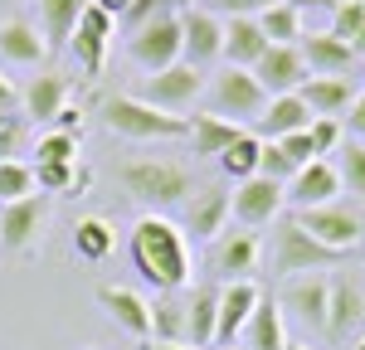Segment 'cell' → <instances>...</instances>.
Listing matches in <instances>:
<instances>
[{
  "label": "cell",
  "instance_id": "6da1fadb",
  "mask_svg": "<svg viewBox=\"0 0 365 350\" xmlns=\"http://www.w3.org/2000/svg\"><path fill=\"white\" fill-rule=\"evenodd\" d=\"M127 253H132V267L156 287V297L190 287V248H185V233L175 219L141 214L132 238H127Z\"/></svg>",
  "mask_w": 365,
  "mask_h": 350
},
{
  "label": "cell",
  "instance_id": "7a4b0ae2",
  "mask_svg": "<svg viewBox=\"0 0 365 350\" xmlns=\"http://www.w3.org/2000/svg\"><path fill=\"white\" fill-rule=\"evenodd\" d=\"M122 185L127 195L146 209H170V204H185L195 195V175L180 161H161V156H141L122 166Z\"/></svg>",
  "mask_w": 365,
  "mask_h": 350
},
{
  "label": "cell",
  "instance_id": "3957f363",
  "mask_svg": "<svg viewBox=\"0 0 365 350\" xmlns=\"http://www.w3.org/2000/svg\"><path fill=\"white\" fill-rule=\"evenodd\" d=\"M103 122L117 137H132V142H175V137H190V117H170L146 107L141 97H103Z\"/></svg>",
  "mask_w": 365,
  "mask_h": 350
},
{
  "label": "cell",
  "instance_id": "277c9868",
  "mask_svg": "<svg viewBox=\"0 0 365 350\" xmlns=\"http://www.w3.org/2000/svg\"><path fill=\"white\" fill-rule=\"evenodd\" d=\"M351 253H336L327 243H317L297 219H282L278 214V233H273V277H307L322 267H336Z\"/></svg>",
  "mask_w": 365,
  "mask_h": 350
},
{
  "label": "cell",
  "instance_id": "5b68a950",
  "mask_svg": "<svg viewBox=\"0 0 365 350\" xmlns=\"http://www.w3.org/2000/svg\"><path fill=\"white\" fill-rule=\"evenodd\" d=\"M210 83V112L215 117H234V122H258L263 117V107H268V92L258 88V78H253V68H234V63H225L215 78H205Z\"/></svg>",
  "mask_w": 365,
  "mask_h": 350
},
{
  "label": "cell",
  "instance_id": "8992f818",
  "mask_svg": "<svg viewBox=\"0 0 365 350\" xmlns=\"http://www.w3.org/2000/svg\"><path fill=\"white\" fill-rule=\"evenodd\" d=\"M200 92H205V68H195V63L180 58V63H170V68H161V73H146L137 97L146 102V107H156V112L180 117Z\"/></svg>",
  "mask_w": 365,
  "mask_h": 350
},
{
  "label": "cell",
  "instance_id": "52a82bcc",
  "mask_svg": "<svg viewBox=\"0 0 365 350\" xmlns=\"http://www.w3.org/2000/svg\"><path fill=\"white\" fill-rule=\"evenodd\" d=\"M127 54L146 73H161L170 63H180V15H156L146 25L127 29Z\"/></svg>",
  "mask_w": 365,
  "mask_h": 350
},
{
  "label": "cell",
  "instance_id": "ba28073f",
  "mask_svg": "<svg viewBox=\"0 0 365 350\" xmlns=\"http://www.w3.org/2000/svg\"><path fill=\"white\" fill-rule=\"evenodd\" d=\"M292 219H297L317 243H327V248H336V253H351L365 238V214L356 204H322V209H302V214H292Z\"/></svg>",
  "mask_w": 365,
  "mask_h": 350
},
{
  "label": "cell",
  "instance_id": "9c48e42d",
  "mask_svg": "<svg viewBox=\"0 0 365 350\" xmlns=\"http://www.w3.org/2000/svg\"><path fill=\"white\" fill-rule=\"evenodd\" d=\"M49 219V195H25L15 204H0V248L5 253H34Z\"/></svg>",
  "mask_w": 365,
  "mask_h": 350
},
{
  "label": "cell",
  "instance_id": "30bf717a",
  "mask_svg": "<svg viewBox=\"0 0 365 350\" xmlns=\"http://www.w3.org/2000/svg\"><path fill=\"white\" fill-rule=\"evenodd\" d=\"M258 253H263V243H258L253 229H225L215 238V248H210V277H215V287L249 282V272L258 267Z\"/></svg>",
  "mask_w": 365,
  "mask_h": 350
},
{
  "label": "cell",
  "instance_id": "8fae6325",
  "mask_svg": "<svg viewBox=\"0 0 365 350\" xmlns=\"http://www.w3.org/2000/svg\"><path fill=\"white\" fill-rule=\"evenodd\" d=\"M229 219H234V209H229V190L225 185H205L195 190L190 200H185V219H180V233L185 238H220L229 229Z\"/></svg>",
  "mask_w": 365,
  "mask_h": 350
},
{
  "label": "cell",
  "instance_id": "7c38bea8",
  "mask_svg": "<svg viewBox=\"0 0 365 350\" xmlns=\"http://www.w3.org/2000/svg\"><path fill=\"white\" fill-rule=\"evenodd\" d=\"M180 58L195 68L225 58V20L210 10H185L180 15Z\"/></svg>",
  "mask_w": 365,
  "mask_h": 350
},
{
  "label": "cell",
  "instance_id": "4fadbf2b",
  "mask_svg": "<svg viewBox=\"0 0 365 350\" xmlns=\"http://www.w3.org/2000/svg\"><path fill=\"white\" fill-rule=\"evenodd\" d=\"M282 185L273 180H263V175H253L244 185H234V195H229V209H234V219L244 224V229H263V224H273L282 214Z\"/></svg>",
  "mask_w": 365,
  "mask_h": 350
},
{
  "label": "cell",
  "instance_id": "5bb4252c",
  "mask_svg": "<svg viewBox=\"0 0 365 350\" xmlns=\"http://www.w3.org/2000/svg\"><path fill=\"white\" fill-rule=\"evenodd\" d=\"M253 78L268 97H287L307 83V63H302V49H287V44H268V54L253 63Z\"/></svg>",
  "mask_w": 365,
  "mask_h": 350
},
{
  "label": "cell",
  "instance_id": "9a60e30c",
  "mask_svg": "<svg viewBox=\"0 0 365 350\" xmlns=\"http://www.w3.org/2000/svg\"><path fill=\"white\" fill-rule=\"evenodd\" d=\"M336 195H341V175H336L331 161H307L302 171L282 185V200L292 204L297 214L302 209H322V204H331Z\"/></svg>",
  "mask_w": 365,
  "mask_h": 350
},
{
  "label": "cell",
  "instance_id": "2e32d148",
  "mask_svg": "<svg viewBox=\"0 0 365 350\" xmlns=\"http://www.w3.org/2000/svg\"><path fill=\"white\" fill-rule=\"evenodd\" d=\"M302 63H307L312 78H346L351 68H356V49L346 44V39H336L331 29H312V34H302Z\"/></svg>",
  "mask_w": 365,
  "mask_h": 350
},
{
  "label": "cell",
  "instance_id": "e0dca14e",
  "mask_svg": "<svg viewBox=\"0 0 365 350\" xmlns=\"http://www.w3.org/2000/svg\"><path fill=\"white\" fill-rule=\"evenodd\" d=\"M258 302H263V292L258 282H225L220 287V321H215V346H234V336H244V326L249 317L258 312Z\"/></svg>",
  "mask_w": 365,
  "mask_h": 350
},
{
  "label": "cell",
  "instance_id": "ac0fdd59",
  "mask_svg": "<svg viewBox=\"0 0 365 350\" xmlns=\"http://www.w3.org/2000/svg\"><path fill=\"white\" fill-rule=\"evenodd\" d=\"M215 321H220V287L215 282L185 287V346L215 350Z\"/></svg>",
  "mask_w": 365,
  "mask_h": 350
},
{
  "label": "cell",
  "instance_id": "d6986e66",
  "mask_svg": "<svg viewBox=\"0 0 365 350\" xmlns=\"http://www.w3.org/2000/svg\"><path fill=\"white\" fill-rule=\"evenodd\" d=\"M98 307H103L122 331H132V336H141V341H151V302H146L141 292L117 287V282H103V287H98Z\"/></svg>",
  "mask_w": 365,
  "mask_h": 350
},
{
  "label": "cell",
  "instance_id": "ffe728a7",
  "mask_svg": "<svg viewBox=\"0 0 365 350\" xmlns=\"http://www.w3.org/2000/svg\"><path fill=\"white\" fill-rule=\"evenodd\" d=\"M327 302H331V277L307 272V277H292V282H287L278 307L292 312V317H302L307 326H317V331H327Z\"/></svg>",
  "mask_w": 365,
  "mask_h": 350
},
{
  "label": "cell",
  "instance_id": "44dd1931",
  "mask_svg": "<svg viewBox=\"0 0 365 350\" xmlns=\"http://www.w3.org/2000/svg\"><path fill=\"white\" fill-rule=\"evenodd\" d=\"M307 127H312V107L297 92H287V97H268L263 117L253 122V137H258V142H282V137L307 132Z\"/></svg>",
  "mask_w": 365,
  "mask_h": 350
},
{
  "label": "cell",
  "instance_id": "7402d4cb",
  "mask_svg": "<svg viewBox=\"0 0 365 350\" xmlns=\"http://www.w3.org/2000/svg\"><path fill=\"white\" fill-rule=\"evenodd\" d=\"M263 54H268V39H263V29H258L253 15H234V20H225V63H234V68H253Z\"/></svg>",
  "mask_w": 365,
  "mask_h": 350
},
{
  "label": "cell",
  "instance_id": "603a6c76",
  "mask_svg": "<svg viewBox=\"0 0 365 350\" xmlns=\"http://www.w3.org/2000/svg\"><path fill=\"white\" fill-rule=\"evenodd\" d=\"M365 317V297L351 277H331V302H327V336L331 341H346L351 326H361Z\"/></svg>",
  "mask_w": 365,
  "mask_h": 350
},
{
  "label": "cell",
  "instance_id": "cb8c5ba5",
  "mask_svg": "<svg viewBox=\"0 0 365 350\" xmlns=\"http://www.w3.org/2000/svg\"><path fill=\"white\" fill-rule=\"evenodd\" d=\"M44 54H49V44H44V34L29 20H5L0 25V58L20 63V68H34Z\"/></svg>",
  "mask_w": 365,
  "mask_h": 350
},
{
  "label": "cell",
  "instance_id": "d4e9b609",
  "mask_svg": "<svg viewBox=\"0 0 365 350\" xmlns=\"http://www.w3.org/2000/svg\"><path fill=\"white\" fill-rule=\"evenodd\" d=\"M239 137H244L239 122H225V117H215V112L190 117V146H195V156H215V161H220Z\"/></svg>",
  "mask_w": 365,
  "mask_h": 350
},
{
  "label": "cell",
  "instance_id": "484cf974",
  "mask_svg": "<svg viewBox=\"0 0 365 350\" xmlns=\"http://www.w3.org/2000/svg\"><path fill=\"white\" fill-rule=\"evenodd\" d=\"M39 5V25H44V44L49 49H68L78 15L88 10V0H34Z\"/></svg>",
  "mask_w": 365,
  "mask_h": 350
},
{
  "label": "cell",
  "instance_id": "4316f807",
  "mask_svg": "<svg viewBox=\"0 0 365 350\" xmlns=\"http://www.w3.org/2000/svg\"><path fill=\"white\" fill-rule=\"evenodd\" d=\"M297 97L312 107V117H336L356 102V88H351V78H307L297 88Z\"/></svg>",
  "mask_w": 365,
  "mask_h": 350
},
{
  "label": "cell",
  "instance_id": "83f0119b",
  "mask_svg": "<svg viewBox=\"0 0 365 350\" xmlns=\"http://www.w3.org/2000/svg\"><path fill=\"white\" fill-rule=\"evenodd\" d=\"M63 97H68V78H63V73H39V78H29V88L20 92L25 117H34V122H54L58 107H63Z\"/></svg>",
  "mask_w": 365,
  "mask_h": 350
},
{
  "label": "cell",
  "instance_id": "f1b7e54d",
  "mask_svg": "<svg viewBox=\"0 0 365 350\" xmlns=\"http://www.w3.org/2000/svg\"><path fill=\"white\" fill-rule=\"evenodd\" d=\"M244 346L249 350H287V326H282V307L273 297L258 302V312L244 326Z\"/></svg>",
  "mask_w": 365,
  "mask_h": 350
},
{
  "label": "cell",
  "instance_id": "f546056e",
  "mask_svg": "<svg viewBox=\"0 0 365 350\" xmlns=\"http://www.w3.org/2000/svg\"><path fill=\"white\" fill-rule=\"evenodd\" d=\"M113 248H117V229L103 219V214H88V219H78V224H73V253H78V258L103 262Z\"/></svg>",
  "mask_w": 365,
  "mask_h": 350
},
{
  "label": "cell",
  "instance_id": "4dcf8cb0",
  "mask_svg": "<svg viewBox=\"0 0 365 350\" xmlns=\"http://www.w3.org/2000/svg\"><path fill=\"white\" fill-rule=\"evenodd\" d=\"M253 20H258V29H263V39H268V44H287V49H297V44H302V34H307V29H302V10H292L287 0L268 5V10H263V15H253Z\"/></svg>",
  "mask_w": 365,
  "mask_h": 350
},
{
  "label": "cell",
  "instance_id": "1f68e13d",
  "mask_svg": "<svg viewBox=\"0 0 365 350\" xmlns=\"http://www.w3.org/2000/svg\"><path fill=\"white\" fill-rule=\"evenodd\" d=\"M151 336L185 346V292H161L151 302Z\"/></svg>",
  "mask_w": 365,
  "mask_h": 350
},
{
  "label": "cell",
  "instance_id": "d6a6232c",
  "mask_svg": "<svg viewBox=\"0 0 365 350\" xmlns=\"http://www.w3.org/2000/svg\"><path fill=\"white\" fill-rule=\"evenodd\" d=\"M258 156H263V142H258L253 132H244V137H239V142L220 156V171H225L234 185H244V180H253V175H258Z\"/></svg>",
  "mask_w": 365,
  "mask_h": 350
},
{
  "label": "cell",
  "instance_id": "836d02e7",
  "mask_svg": "<svg viewBox=\"0 0 365 350\" xmlns=\"http://www.w3.org/2000/svg\"><path fill=\"white\" fill-rule=\"evenodd\" d=\"M34 185H39V195H78V190H88V171H78V161L73 166H34Z\"/></svg>",
  "mask_w": 365,
  "mask_h": 350
},
{
  "label": "cell",
  "instance_id": "e575fe53",
  "mask_svg": "<svg viewBox=\"0 0 365 350\" xmlns=\"http://www.w3.org/2000/svg\"><path fill=\"white\" fill-rule=\"evenodd\" d=\"M68 49H73V58H78V68H83L88 78H98V73H103V58H108V34L78 25L73 39H68Z\"/></svg>",
  "mask_w": 365,
  "mask_h": 350
},
{
  "label": "cell",
  "instance_id": "d590c367",
  "mask_svg": "<svg viewBox=\"0 0 365 350\" xmlns=\"http://www.w3.org/2000/svg\"><path fill=\"white\" fill-rule=\"evenodd\" d=\"M34 195V166L25 161H0V204H15Z\"/></svg>",
  "mask_w": 365,
  "mask_h": 350
},
{
  "label": "cell",
  "instance_id": "8d00e7d4",
  "mask_svg": "<svg viewBox=\"0 0 365 350\" xmlns=\"http://www.w3.org/2000/svg\"><path fill=\"white\" fill-rule=\"evenodd\" d=\"M34 156H39V166H73V161H78V137L49 132V137H39Z\"/></svg>",
  "mask_w": 365,
  "mask_h": 350
},
{
  "label": "cell",
  "instance_id": "74e56055",
  "mask_svg": "<svg viewBox=\"0 0 365 350\" xmlns=\"http://www.w3.org/2000/svg\"><path fill=\"white\" fill-rule=\"evenodd\" d=\"M336 175H341V185H346V190H351V195L365 204V146H361V142H351L346 151H341Z\"/></svg>",
  "mask_w": 365,
  "mask_h": 350
},
{
  "label": "cell",
  "instance_id": "f35d334b",
  "mask_svg": "<svg viewBox=\"0 0 365 350\" xmlns=\"http://www.w3.org/2000/svg\"><path fill=\"white\" fill-rule=\"evenodd\" d=\"M361 25H365V0H341L336 10H331V34L346 39V44L361 34Z\"/></svg>",
  "mask_w": 365,
  "mask_h": 350
},
{
  "label": "cell",
  "instance_id": "ab89813d",
  "mask_svg": "<svg viewBox=\"0 0 365 350\" xmlns=\"http://www.w3.org/2000/svg\"><path fill=\"white\" fill-rule=\"evenodd\" d=\"M258 175L263 180H273V185H287L292 175H297V166L282 156V146L278 142H263V156H258Z\"/></svg>",
  "mask_w": 365,
  "mask_h": 350
},
{
  "label": "cell",
  "instance_id": "60d3db41",
  "mask_svg": "<svg viewBox=\"0 0 365 350\" xmlns=\"http://www.w3.org/2000/svg\"><path fill=\"white\" fill-rule=\"evenodd\" d=\"M307 137H312V156L327 161V156L336 151V142H341V122H336V117H312Z\"/></svg>",
  "mask_w": 365,
  "mask_h": 350
},
{
  "label": "cell",
  "instance_id": "b9f144b4",
  "mask_svg": "<svg viewBox=\"0 0 365 350\" xmlns=\"http://www.w3.org/2000/svg\"><path fill=\"white\" fill-rule=\"evenodd\" d=\"M268 5H278V0H205V10L220 15V20H234V15H263Z\"/></svg>",
  "mask_w": 365,
  "mask_h": 350
},
{
  "label": "cell",
  "instance_id": "7bdbcfd3",
  "mask_svg": "<svg viewBox=\"0 0 365 350\" xmlns=\"http://www.w3.org/2000/svg\"><path fill=\"white\" fill-rule=\"evenodd\" d=\"M278 146H282V156H287L297 171H302L307 161H317V156H312V137H307V132H292V137H282Z\"/></svg>",
  "mask_w": 365,
  "mask_h": 350
},
{
  "label": "cell",
  "instance_id": "ee69618b",
  "mask_svg": "<svg viewBox=\"0 0 365 350\" xmlns=\"http://www.w3.org/2000/svg\"><path fill=\"white\" fill-rule=\"evenodd\" d=\"M156 15H170L166 0H132V10H127L122 20H127V29H137V25H146V20H156Z\"/></svg>",
  "mask_w": 365,
  "mask_h": 350
},
{
  "label": "cell",
  "instance_id": "f6af8a7d",
  "mask_svg": "<svg viewBox=\"0 0 365 350\" xmlns=\"http://www.w3.org/2000/svg\"><path fill=\"white\" fill-rule=\"evenodd\" d=\"M54 132H63V137H83V112L78 107H58V117H54Z\"/></svg>",
  "mask_w": 365,
  "mask_h": 350
},
{
  "label": "cell",
  "instance_id": "bcb514c9",
  "mask_svg": "<svg viewBox=\"0 0 365 350\" xmlns=\"http://www.w3.org/2000/svg\"><path fill=\"white\" fill-rule=\"evenodd\" d=\"M15 146H20V117H5V127H0V161H15Z\"/></svg>",
  "mask_w": 365,
  "mask_h": 350
},
{
  "label": "cell",
  "instance_id": "7dc6e473",
  "mask_svg": "<svg viewBox=\"0 0 365 350\" xmlns=\"http://www.w3.org/2000/svg\"><path fill=\"white\" fill-rule=\"evenodd\" d=\"M78 25H88V29H98V34H108V39H113L117 20H113V15H103V10H98V5H88L83 15H78Z\"/></svg>",
  "mask_w": 365,
  "mask_h": 350
},
{
  "label": "cell",
  "instance_id": "c3c4849f",
  "mask_svg": "<svg viewBox=\"0 0 365 350\" xmlns=\"http://www.w3.org/2000/svg\"><path fill=\"white\" fill-rule=\"evenodd\" d=\"M88 5H98L103 15H113V20H122L127 10H132V0H88Z\"/></svg>",
  "mask_w": 365,
  "mask_h": 350
},
{
  "label": "cell",
  "instance_id": "681fc988",
  "mask_svg": "<svg viewBox=\"0 0 365 350\" xmlns=\"http://www.w3.org/2000/svg\"><path fill=\"white\" fill-rule=\"evenodd\" d=\"M15 102H20V92H15V83H10V78H5V73H0V117L10 112V107H15Z\"/></svg>",
  "mask_w": 365,
  "mask_h": 350
},
{
  "label": "cell",
  "instance_id": "f907efd6",
  "mask_svg": "<svg viewBox=\"0 0 365 350\" xmlns=\"http://www.w3.org/2000/svg\"><path fill=\"white\" fill-rule=\"evenodd\" d=\"M351 132L365 137V92H356V102H351Z\"/></svg>",
  "mask_w": 365,
  "mask_h": 350
},
{
  "label": "cell",
  "instance_id": "816d5d0a",
  "mask_svg": "<svg viewBox=\"0 0 365 350\" xmlns=\"http://www.w3.org/2000/svg\"><path fill=\"white\" fill-rule=\"evenodd\" d=\"M292 10H336L341 0H287Z\"/></svg>",
  "mask_w": 365,
  "mask_h": 350
},
{
  "label": "cell",
  "instance_id": "f5cc1de1",
  "mask_svg": "<svg viewBox=\"0 0 365 350\" xmlns=\"http://www.w3.org/2000/svg\"><path fill=\"white\" fill-rule=\"evenodd\" d=\"M170 15H185V10H195V0H166Z\"/></svg>",
  "mask_w": 365,
  "mask_h": 350
},
{
  "label": "cell",
  "instance_id": "db71d44e",
  "mask_svg": "<svg viewBox=\"0 0 365 350\" xmlns=\"http://www.w3.org/2000/svg\"><path fill=\"white\" fill-rule=\"evenodd\" d=\"M146 350H195V346H175V341H146Z\"/></svg>",
  "mask_w": 365,
  "mask_h": 350
},
{
  "label": "cell",
  "instance_id": "11a10c76",
  "mask_svg": "<svg viewBox=\"0 0 365 350\" xmlns=\"http://www.w3.org/2000/svg\"><path fill=\"white\" fill-rule=\"evenodd\" d=\"M351 49H356V58H365V25H361V34L351 39Z\"/></svg>",
  "mask_w": 365,
  "mask_h": 350
},
{
  "label": "cell",
  "instance_id": "9f6ffc18",
  "mask_svg": "<svg viewBox=\"0 0 365 350\" xmlns=\"http://www.w3.org/2000/svg\"><path fill=\"white\" fill-rule=\"evenodd\" d=\"M356 350H365V336H361V341H356Z\"/></svg>",
  "mask_w": 365,
  "mask_h": 350
},
{
  "label": "cell",
  "instance_id": "6f0895ef",
  "mask_svg": "<svg viewBox=\"0 0 365 350\" xmlns=\"http://www.w3.org/2000/svg\"><path fill=\"white\" fill-rule=\"evenodd\" d=\"M287 350H312V346H287Z\"/></svg>",
  "mask_w": 365,
  "mask_h": 350
}]
</instances>
